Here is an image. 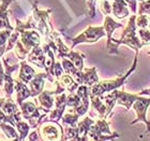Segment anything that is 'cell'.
<instances>
[{
    "instance_id": "cell-1",
    "label": "cell",
    "mask_w": 150,
    "mask_h": 141,
    "mask_svg": "<svg viewBox=\"0 0 150 141\" xmlns=\"http://www.w3.org/2000/svg\"><path fill=\"white\" fill-rule=\"evenodd\" d=\"M136 63H137V55L135 56L134 64L130 70L125 73L123 77L118 78L117 80H112V81H103V82H97L94 83L92 86H90V97H101L104 93L106 92L114 91L116 88L120 87L123 83H125V79L128 78L129 75L131 74L132 72L134 71V69L136 68Z\"/></svg>"
},
{
    "instance_id": "cell-2",
    "label": "cell",
    "mask_w": 150,
    "mask_h": 141,
    "mask_svg": "<svg viewBox=\"0 0 150 141\" xmlns=\"http://www.w3.org/2000/svg\"><path fill=\"white\" fill-rule=\"evenodd\" d=\"M106 35V31H104V26L103 27H93V26H89L87 27L86 30H84L83 34L77 36L76 38L72 39V49L78 43H83V42H96L100 38L104 37Z\"/></svg>"
},
{
    "instance_id": "cell-3",
    "label": "cell",
    "mask_w": 150,
    "mask_h": 141,
    "mask_svg": "<svg viewBox=\"0 0 150 141\" xmlns=\"http://www.w3.org/2000/svg\"><path fill=\"white\" fill-rule=\"evenodd\" d=\"M39 134L41 136V139L43 140H58L60 136L63 135L62 128L60 127L57 122L50 121L47 123H43L39 128Z\"/></svg>"
},
{
    "instance_id": "cell-4",
    "label": "cell",
    "mask_w": 150,
    "mask_h": 141,
    "mask_svg": "<svg viewBox=\"0 0 150 141\" xmlns=\"http://www.w3.org/2000/svg\"><path fill=\"white\" fill-rule=\"evenodd\" d=\"M149 104H150V98H143L139 95L138 99H136L134 101V104H133V108H134V110L137 113V119L131 123V124H135V123L143 121V122H145L148 125L147 132L150 130V123L146 119V112H147V108Z\"/></svg>"
},
{
    "instance_id": "cell-5",
    "label": "cell",
    "mask_w": 150,
    "mask_h": 141,
    "mask_svg": "<svg viewBox=\"0 0 150 141\" xmlns=\"http://www.w3.org/2000/svg\"><path fill=\"white\" fill-rule=\"evenodd\" d=\"M3 65L6 68V77H4V92H6V98H11L14 88H15V81L12 79V73L15 70L18 69L19 65H14V66H10L8 64L6 58H3Z\"/></svg>"
},
{
    "instance_id": "cell-6",
    "label": "cell",
    "mask_w": 150,
    "mask_h": 141,
    "mask_svg": "<svg viewBox=\"0 0 150 141\" xmlns=\"http://www.w3.org/2000/svg\"><path fill=\"white\" fill-rule=\"evenodd\" d=\"M21 41L24 47L30 52L35 47H39L41 43V37L37 31L33 30H24L21 32Z\"/></svg>"
},
{
    "instance_id": "cell-7",
    "label": "cell",
    "mask_w": 150,
    "mask_h": 141,
    "mask_svg": "<svg viewBox=\"0 0 150 141\" xmlns=\"http://www.w3.org/2000/svg\"><path fill=\"white\" fill-rule=\"evenodd\" d=\"M48 79L50 82H53V79L50 78V74L48 73H38L35 75V78L29 82L30 85V91H31V97H35L39 94L43 92L44 88V80Z\"/></svg>"
},
{
    "instance_id": "cell-8",
    "label": "cell",
    "mask_w": 150,
    "mask_h": 141,
    "mask_svg": "<svg viewBox=\"0 0 150 141\" xmlns=\"http://www.w3.org/2000/svg\"><path fill=\"white\" fill-rule=\"evenodd\" d=\"M15 81V91L17 93V104H21L22 102H24L25 99H27L28 97H31V91L27 87L26 83H24L21 80H14Z\"/></svg>"
},
{
    "instance_id": "cell-9",
    "label": "cell",
    "mask_w": 150,
    "mask_h": 141,
    "mask_svg": "<svg viewBox=\"0 0 150 141\" xmlns=\"http://www.w3.org/2000/svg\"><path fill=\"white\" fill-rule=\"evenodd\" d=\"M13 0H2V2L0 3V29L6 28L13 30V27L11 26L9 22V17H8V6Z\"/></svg>"
},
{
    "instance_id": "cell-10",
    "label": "cell",
    "mask_w": 150,
    "mask_h": 141,
    "mask_svg": "<svg viewBox=\"0 0 150 141\" xmlns=\"http://www.w3.org/2000/svg\"><path fill=\"white\" fill-rule=\"evenodd\" d=\"M112 12L117 19H125L129 15L128 3L125 0H114L112 6Z\"/></svg>"
},
{
    "instance_id": "cell-11",
    "label": "cell",
    "mask_w": 150,
    "mask_h": 141,
    "mask_svg": "<svg viewBox=\"0 0 150 141\" xmlns=\"http://www.w3.org/2000/svg\"><path fill=\"white\" fill-rule=\"evenodd\" d=\"M139 95L136 94H129L125 92L117 91V104H125L127 110H130L131 106L134 104V101L138 99Z\"/></svg>"
},
{
    "instance_id": "cell-12",
    "label": "cell",
    "mask_w": 150,
    "mask_h": 141,
    "mask_svg": "<svg viewBox=\"0 0 150 141\" xmlns=\"http://www.w3.org/2000/svg\"><path fill=\"white\" fill-rule=\"evenodd\" d=\"M37 74L35 71V69L30 67L26 62H22L21 64V72H19L18 78L21 81H23L24 83H29L32 79L35 78V75Z\"/></svg>"
},
{
    "instance_id": "cell-13",
    "label": "cell",
    "mask_w": 150,
    "mask_h": 141,
    "mask_svg": "<svg viewBox=\"0 0 150 141\" xmlns=\"http://www.w3.org/2000/svg\"><path fill=\"white\" fill-rule=\"evenodd\" d=\"M119 27H122L121 24L116 23L112 17L106 16V19H105V23H104V29H105V31H106L108 41L112 40V34L114 32V30H115L116 28H119Z\"/></svg>"
},
{
    "instance_id": "cell-14",
    "label": "cell",
    "mask_w": 150,
    "mask_h": 141,
    "mask_svg": "<svg viewBox=\"0 0 150 141\" xmlns=\"http://www.w3.org/2000/svg\"><path fill=\"white\" fill-rule=\"evenodd\" d=\"M0 127L2 129L4 134L8 136V138L9 139H13V140H19V136L18 134L16 132L15 128L13 127V125H8V123H4V122H1L0 123Z\"/></svg>"
},
{
    "instance_id": "cell-15",
    "label": "cell",
    "mask_w": 150,
    "mask_h": 141,
    "mask_svg": "<svg viewBox=\"0 0 150 141\" xmlns=\"http://www.w3.org/2000/svg\"><path fill=\"white\" fill-rule=\"evenodd\" d=\"M16 127H17V130L19 132V140H24V139L27 137L29 132V129L31 128V126L29 125V123H26L24 121H18L16 123Z\"/></svg>"
},
{
    "instance_id": "cell-16",
    "label": "cell",
    "mask_w": 150,
    "mask_h": 141,
    "mask_svg": "<svg viewBox=\"0 0 150 141\" xmlns=\"http://www.w3.org/2000/svg\"><path fill=\"white\" fill-rule=\"evenodd\" d=\"M78 117L79 115L78 114H70V113H67L66 115L62 117V122L63 124L67 126V127H76V124H77Z\"/></svg>"
},
{
    "instance_id": "cell-17",
    "label": "cell",
    "mask_w": 150,
    "mask_h": 141,
    "mask_svg": "<svg viewBox=\"0 0 150 141\" xmlns=\"http://www.w3.org/2000/svg\"><path fill=\"white\" fill-rule=\"evenodd\" d=\"M81 104V98L78 96L77 94H73V93H71V94L67 97V106L68 107H71V108H76V107H78L79 104Z\"/></svg>"
},
{
    "instance_id": "cell-18",
    "label": "cell",
    "mask_w": 150,
    "mask_h": 141,
    "mask_svg": "<svg viewBox=\"0 0 150 141\" xmlns=\"http://www.w3.org/2000/svg\"><path fill=\"white\" fill-rule=\"evenodd\" d=\"M136 26L141 28H147L150 26V17L145 14H139L136 16Z\"/></svg>"
},
{
    "instance_id": "cell-19",
    "label": "cell",
    "mask_w": 150,
    "mask_h": 141,
    "mask_svg": "<svg viewBox=\"0 0 150 141\" xmlns=\"http://www.w3.org/2000/svg\"><path fill=\"white\" fill-rule=\"evenodd\" d=\"M138 35L141 36L144 45H147V44L150 43V31L149 30H147L146 28H141L139 30H138Z\"/></svg>"
},
{
    "instance_id": "cell-20",
    "label": "cell",
    "mask_w": 150,
    "mask_h": 141,
    "mask_svg": "<svg viewBox=\"0 0 150 141\" xmlns=\"http://www.w3.org/2000/svg\"><path fill=\"white\" fill-rule=\"evenodd\" d=\"M12 35V30L11 29H6L4 31H0V47L6 45L9 38Z\"/></svg>"
},
{
    "instance_id": "cell-21",
    "label": "cell",
    "mask_w": 150,
    "mask_h": 141,
    "mask_svg": "<svg viewBox=\"0 0 150 141\" xmlns=\"http://www.w3.org/2000/svg\"><path fill=\"white\" fill-rule=\"evenodd\" d=\"M4 77H6V71L3 70L1 62H0V86L2 85V83L4 82Z\"/></svg>"
},
{
    "instance_id": "cell-22",
    "label": "cell",
    "mask_w": 150,
    "mask_h": 141,
    "mask_svg": "<svg viewBox=\"0 0 150 141\" xmlns=\"http://www.w3.org/2000/svg\"><path fill=\"white\" fill-rule=\"evenodd\" d=\"M149 132H150V130H149Z\"/></svg>"
}]
</instances>
